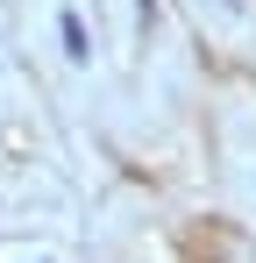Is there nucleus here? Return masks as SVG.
<instances>
[{
  "label": "nucleus",
  "mask_w": 256,
  "mask_h": 263,
  "mask_svg": "<svg viewBox=\"0 0 256 263\" xmlns=\"http://www.w3.org/2000/svg\"><path fill=\"white\" fill-rule=\"evenodd\" d=\"M64 50H71V57H85V22H79V14H64Z\"/></svg>",
  "instance_id": "obj_1"
}]
</instances>
